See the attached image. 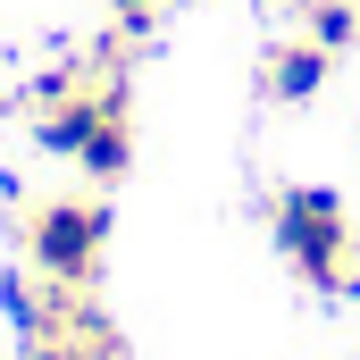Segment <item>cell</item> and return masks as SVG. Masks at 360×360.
Here are the masks:
<instances>
[{
  "label": "cell",
  "mask_w": 360,
  "mask_h": 360,
  "mask_svg": "<svg viewBox=\"0 0 360 360\" xmlns=\"http://www.w3.org/2000/svg\"><path fill=\"white\" fill-rule=\"evenodd\" d=\"M276 252L293 260V276H302V285L344 293V285H352V269H360L344 193H327V184H285V193H276Z\"/></svg>",
  "instance_id": "2"
},
{
  "label": "cell",
  "mask_w": 360,
  "mask_h": 360,
  "mask_svg": "<svg viewBox=\"0 0 360 360\" xmlns=\"http://www.w3.org/2000/svg\"><path fill=\"white\" fill-rule=\"evenodd\" d=\"M109 252V210L92 193H51L25 210V269L51 285H92Z\"/></svg>",
  "instance_id": "3"
},
{
  "label": "cell",
  "mask_w": 360,
  "mask_h": 360,
  "mask_svg": "<svg viewBox=\"0 0 360 360\" xmlns=\"http://www.w3.org/2000/svg\"><path fill=\"white\" fill-rule=\"evenodd\" d=\"M302 34L310 42H327L335 59L352 51V34H360V0H302Z\"/></svg>",
  "instance_id": "5"
},
{
  "label": "cell",
  "mask_w": 360,
  "mask_h": 360,
  "mask_svg": "<svg viewBox=\"0 0 360 360\" xmlns=\"http://www.w3.org/2000/svg\"><path fill=\"white\" fill-rule=\"evenodd\" d=\"M34 143L51 160H76L92 184H117L134 160V109H126V76H92L84 92L34 109Z\"/></svg>",
  "instance_id": "1"
},
{
  "label": "cell",
  "mask_w": 360,
  "mask_h": 360,
  "mask_svg": "<svg viewBox=\"0 0 360 360\" xmlns=\"http://www.w3.org/2000/svg\"><path fill=\"white\" fill-rule=\"evenodd\" d=\"M327 76H335V51L302 34V42H276V51H269V68H260V92L293 109V101H310V92L327 84Z\"/></svg>",
  "instance_id": "4"
},
{
  "label": "cell",
  "mask_w": 360,
  "mask_h": 360,
  "mask_svg": "<svg viewBox=\"0 0 360 360\" xmlns=\"http://www.w3.org/2000/svg\"><path fill=\"white\" fill-rule=\"evenodd\" d=\"M160 8H168V0H109V17H117L126 34H151V25H160Z\"/></svg>",
  "instance_id": "7"
},
{
  "label": "cell",
  "mask_w": 360,
  "mask_h": 360,
  "mask_svg": "<svg viewBox=\"0 0 360 360\" xmlns=\"http://www.w3.org/2000/svg\"><path fill=\"white\" fill-rule=\"evenodd\" d=\"M17 360H117V352L76 327H34V335H17Z\"/></svg>",
  "instance_id": "6"
}]
</instances>
